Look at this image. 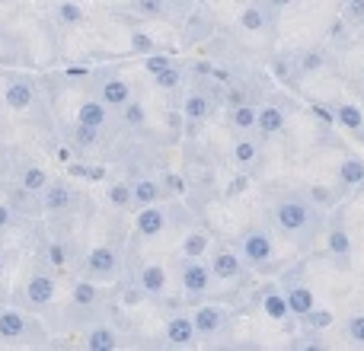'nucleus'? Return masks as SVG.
Returning a JSON list of instances; mask_svg holds the SVG:
<instances>
[{"label":"nucleus","instance_id":"obj_1","mask_svg":"<svg viewBox=\"0 0 364 351\" xmlns=\"http://www.w3.org/2000/svg\"><path fill=\"white\" fill-rule=\"evenodd\" d=\"M265 224L272 227V233L282 239H288L291 246H297L301 252H307L316 239L326 230V214L314 198L307 195V188H269L262 201Z\"/></svg>","mask_w":364,"mask_h":351},{"label":"nucleus","instance_id":"obj_2","mask_svg":"<svg viewBox=\"0 0 364 351\" xmlns=\"http://www.w3.org/2000/svg\"><path fill=\"white\" fill-rule=\"evenodd\" d=\"M237 249L252 271H262V275H278L282 271V262H278V252H275V233H272L269 224L240 227Z\"/></svg>","mask_w":364,"mask_h":351},{"label":"nucleus","instance_id":"obj_3","mask_svg":"<svg viewBox=\"0 0 364 351\" xmlns=\"http://www.w3.org/2000/svg\"><path fill=\"white\" fill-rule=\"evenodd\" d=\"M122 271H125V243H122V239H106V243H100L77 265V275L90 278V281H96V284L119 281Z\"/></svg>","mask_w":364,"mask_h":351},{"label":"nucleus","instance_id":"obj_4","mask_svg":"<svg viewBox=\"0 0 364 351\" xmlns=\"http://www.w3.org/2000/svg\"><path fill=\"white\" fill-rule=\"evenodd\" d=\"M58 297V271L45 262L42 256L32 262V269L26 271V281L19 284L16 301L26 303L29 310H48Z\"/></svg>","mask_w":364,"mask_h":351},{"label":"nucleus","instance_id":"obj_5","mask_svg":"<svg viewBox=\"0 0 364 351\" xmlns=\"http://www.w3.org/2000/svg\"><path fill=\"white\" fill-rule=\"evenodd\" d=\"M208 265H211L214 284H233L237 294H243V291L250 288V271H246L250 265L240 256L237 246H227L224 239L211 243V249H208Z\"/></svg>","mask_w":364,"mask_h":351},{"label":"nucleus","instance_id":"obj_6","mask_svg":"<svg viewBox=\"0 0 364 351\" xmlns=\"http://www.w3.org/2000/svg\"><path fill=\"white\" fill-rule=\"evenodd\" d=\"M176 278H179V301L195 307V303L208 301L214 294V275L211 265L205 259H192V256H179L176 259Z\"/></svg>","mask_w":364,"mask_h":351},{"label":"nucleus","instance_id":"obj_7","mask_svg":"<svg viewBox=\"0 0 364 351\" xmlns=\"http://www.w3.org/2000/svg\"><path fill=\"white\" fill-rule=\"evenodd\" d=\"M0 342H13V345H45V342H48V329L38 320L26 316L19 307L0 303Z\"/></svg>","mask_w":364,"mask_h":351},{"label":"nucleus","instance_id":"obj_8","mask_svg":"<svg viewBox=\"0 0 364 351\" xmlns=\"http://www.w3.org/2000/svg\"><path fill=\"white\" fill-rule=\"evenodd\" d=\"M233 320H237V313H233L230 307H224V303H195L192 310V323H195V333H198V342H224L230 339L233 333Z\"/></svg>","mask_w":364,"mask_h":351},{"label":"nucleus","instance_id":"obj_9","mask_svg":"<svg viewBox=\"0 0 364 351\" xmlns=\"http://www.w3.org/2000/svg\"><path fill=\"white\" fill-rule=\"evenodd\" d=\"M288 109L291 102L282 93H269L265 102H259V119H256V138L269 144L272 138H282L288 131Z\"/></svg>","mask_w":364,"mask_h":351},{"label":"nucleus","instance_id":"obj_10","mask_svg":"<svg viewBox=\"0 0 364 351\" xmlns=\"http://www.w3.org/2000/svg\"><path fill=\"white\" fill-rule=\"evenodd\" d=\"M323 243H326V256L336 269H348L355 256V239H352V230H348L346 217L342 214H333L326 220V230H323Z\"/></svg>","mask_w":364,"mask_h":351},{"label":"nucleus","instance_id":"obj_11","mask_svg":"<svg viewBox=\"0 0 364 351\" xmlns=\"http://www.w3.org/2000/svg\"><path fill=\"white\" fill-rule=\"evenodd\" d=\"M173 227V205H144L134 207V237L157 239Z\"/></svg>","mask_w":364,"mask_h":351},{"label":"nucleus","instance_id":"obj_12","mask_svg":"<svg viewBox=\"0 0 364 351\" xmlns=\"http://www.w3.org/2000/svg\"><path fill=\"white\" fill-rule=\"evenodd\" d=\"M134 284L144 294V301H157L164 303L170 297V271H166L164 262H144L138 271H134Z\"/></svg>","mask_w":364,"mask_h":351},{"label":"nucleus","instance_id":"obj_13","mask_svg":"<svg viewBox=\"0 0 364 351\" xmlns=\"http://www.w3.org/2000/svg\"><path fill=\"white\" fill-rule=\"evenodd\" d=\"M93 93L100 96L109 109H122L128 99H134L132 83L122 80V77L115 74V70H109V68H102V70H96L93 74Z\"/></svg>","mask_w":364,"mask_h":351},{"label":"nucleus","instance_id":"obj_14","mask_svg":"<svg viewBox=\"0 0 364 351\" xmlns=\"http://www.w3.org/2000/svg\"><path fill=\"white\" fill-rule=\"evenodd\" d=\"M77 201H80V195H77V188L70 185L68 179H48L38 205H42V214H51V217H55V214H70Z\"/></svg>","mask_w":364,"mask_h":351},{"label":"nucleus","instance_id":"obj_15","mask_svg":"<svg viewBox=\"0 0 364 351\" xmlns=\"http://www.w3.org/2000/svg\"><path fill=\"white\" fill-rule=\"evenodd\" d=\"M4 99H6V106H10L13 112H19V115H32V109H36V99H38L36 80H32V77H23V74L6 77Z\"/></svg>","mask_w":364,"mask_h":351},{"label":"nucleus","instance_id":"obj_16","mask_svg":"<svg viewBox=\"0 0 364 351\" xmlns=\"http://www.w3.org/2000/svg\"><path fill=\"white\" fill-rule=\"evenodd\" d=\"M262 141L256 138V134H237L233 138V147H230V157L233 163H237V170L256 176L259 166H262Z\"/></svg>","mask_w":364,"mask_h":351},{"label":"nucleus","instance_id":"obj_17","mask_svg":"<svg viewBox=\"0 0 364 351\" xmlns=\"http://www.w3.org/2000/svg\"><path fill=\"white\" fill-rule=\"evenodd\" d=\"M42 259L51 265V269L58 271V275H64V271H74L77 265H80V252H77L74 239H64V237H51L48 243H45V252Z\"/></svg>","mask_w":364,"mask_h":351},{"label":"nucleus","instance_id":"obj_18","mask_svg":"<svg viewBox=\"0 0 364 351\" xmlns=\"http://www.w3.org/2000/svg\"><path fill=\"white\" fill-rule=\"evenodd\" d=\"M252 303H259L262 313L269 316V320H275V323H288L291 320V307H288V297H284L282 284H265V288H259L256 297L246 301V307H252Z\"/></svg>","mask_w":364,"mask_h":351},{"label":"nucleus","instance_id":"obj_19","mask_svg":"<svg viewBox=\"0 0 364 351\" xmlns=\"http://www.w3.org/2000/svg\"><path fill=\"white\" fill-rule=\"evenodd\" d=\"M164 342L173 348H192L198 345V333H195V323H192V313H176L166 316V326H164Z\"/></svg>","mask_w":364,"mask_h":351},{"label":"nucleus","instance_id":"obj_20","mask_svg":"<svg viewBox=\"0 0 364 351\" xmlns=\"http://www.w3.org/2000/svg\"><path fill=\"white\" fill-rule=\"evenodd\" d=\"M122 342H125V335L106 320H96L83 329V348L90 351H115L122 348Z\"/></svg>","mask_w":364,"mask_h":351},{"label":"nucleus","instance_id":"obj_21","mask_svg":"<svg viewBox=\"0 0 364 351\" xmlns=\"http://www.w3.org/2000/svg\"><path fill=\"white\" fill-rule=\"evenodd\" d=\"M272 6L265 4H243V10H240V29L246 32V36H262V32L272 29Z\"/></svg>","mask_w":364,"mask_h":351},{"label":"nucleus","instance_id":"obj_22","mask_svg":"<svg viewBox=\"0 0 364 351\" xmlns=\"http://www.w3.org/2000/svg\"><path fill=\"white\" fill-rule=\"evenodd\" d=\"M109 115H112V109H109L96 93L87 96V99L77 106V122H80V125H90V128H100V131L109 128Z\"/></svg>","mask_w":364,"mask_h":351},{"label":"nucleus","instance_id":"obj_23","mask_svg":"<svg viewBox=\"0 0 364 351\" xmlns=\"http://www.w3.org/2000/svg\"><path fill=\"white\" fill-rule=\"evenodd\" d=\"M256 119H259L256 102H237V106H227V125H230L233 134H256Z\"/></svg>","mask_w":364,"mask_h":351},{"label":"nucleus","instance_id":"obj_24","mask_svg":"<svg viewBox=\"0 0 364 351\" xmlns=\"http://www.w3.org/2000/svg\"><path fill=\"white\" fill-rule=\"evenodd\" d=\"M132 198H134V207H144V205H157V201H166L164 182H160L157 176H138V179H132Z\"/></svg>","mask_w":364,"mask_h":351},{"label":"nucleus","instance_id":"obj_25","mask_svg":"<svg viewBox=\"0 0 364 351\" xmlns=\"http://www.w3.org/2000/svg\"><path fill=\"white\" fill-rule=\"evenodd\" d=\"M361 179H364V160L355 157V153L342 157L339 170H336V188H339V195L355 192V188L361 185Z\"/></svg>","mask_w":364,"mask_h":351},{"label":"nucleus","instance_id":"obj_26","mask_svg":"<svg viewBox=\"0 0 364 351\" xmlns=\"http://www.w3.org/2000/svg\"><path fill=\"white\" fill-rule=\"evenodd\" d=\"M211 249V233L198 224H188V230L179 239V256H192V259H205Z\"/></svg>","mask_w":364,"mask_h":351},{"label":"nucleus","instance_id":"obj_27","mask_svg":"<svg viewBox=\"0 0 364 351\" xmlns=\"http://www.w3.org/2000/svg\"><path fill=\"white\" fill-rule=\"evenodd\" d=\"M51 19H55L61 29H80L87 23V6L77 4V0H58L51 6Z\"/></svg>","mask_w":364,"mask_h":351},{"label":"nucleus","instance_id":"obj_28","mask_svg":"<svg viewBox=\"0 0 364 351\" xmlns=\"http://www.w3.org/2000/svg\"><path fill=\"white\" fill-rule=\"evenodd\" d=\"M48 179L51 176L42 170V166H36L29 160V163H23L19 166V176H16V185L23 188V192H29L32 198H42V192H45V185H48Z\"/></svg>","mask_w":364,"mask_h":351},{"label":"nucleus","instance_id":"obj_29","mask_svg":"<svg viewBox=\"0 0 364 351\" xmlns=\"http://www.w3.org/2000/svg\"><path fill=\"white\" fill-rule=\"evenodd\" d=\"M214 29H218V23H214V16L208 10H195L192 16H188L186 23V42L195 45V42H205V38L214 36Z\"/></svg>","mask_w":364,"mask_h":351},{"label":"nucleus","instance_id":"obj_30","mask_svg":"<svg viewBox=\"0 0 364 351\" xmlns=\"http://www.w3.org/2000/svg\"><path fill=\"white\" fill-rule=\"evenodd\" d=\"M333 109H336V125H342L346 131L364 138V112H361V106H355V102H336Z\"/></svg>","mask_w":364,"mask_h":351},{"label":"nucleus","instance_id":"obj_31","mask_svg":"<svg viewBox=\"0 0 364 351\" xmlns=\"http://www.w3.org/2000/svg\"><path fill=\"white\" fill-rule=\"evenodd\" d=\"M128 10L138 19H170V0H128Z\"/></svg>","mask_w":364,"mask_h":351},{"label":"nucleus","instance_id":"obj_32","mask_svg":"<svg viewBox=\"0 0 364 351\" xmlns=\"http://www.w3.org/2000/svg\"><path fill=\"white\" fill-rule=\"evenodd\" d=\"M106 201L115 211H134V198H132V182L115 179L106 185Z\"/></svg>","mask_w":364,"mask_h":351},{"label":"nucleus","instance_id":"obj_33","mask_svg":"<svg viewBox=\"0 0 364 351\" xmlns=\"http://www.w3.org/2000/svg\"><path fill=\"white\" fill-rule=\"evenodd\" d=\"M154 83H157V90H166V93H179V90L186 87V68H179L176 61L166 64L160 74H154Z\"/></svg>","mask_w":364,"mask_h":351},{"label":"nucleus","instance_id":"obj_34","mask_svg":"<svg viewBox=\"0 0 364 351\" xmlns=\"http://www.w3.org/2000/svg\"><path fill=\"white\" fill-rule=\"evenodd\" d=\"M297 320H301L304 329H314V333H326L329 326H336V313L329 307H314L304 316H297Z\"/></svg>","mask_w":364,"mask_h":351},{"label":"nucleus","instance_id":"obj_35","mask_svg":"<svg viewBox=\"0 0 364 351\" xmlns=\"http://www.w3.org/2000/svg\"><path fill=\"white\" fill-rule=\"evenodd\" d=\"M119 112H122V125L125 128H134V131H138V128L147 125V109H144L141 99H128Z\"/></svg>","mask_w":364,"mask_h":351},{"label":"nucleus","instance_id":"obj_36","mask_svg":"<svg viewBox=\"0 0 364 351\" xmlns=\"http://www.w3.org/2000/svg\"><path fill=\"white\" fill-rule=\"evenodd\" d=\"M342 335L352 345H364V310H348V316L342 320Z\"/></svg>","mask_w":364,"mask_h":351},{"label":"nucleus","instance_id":"obj_37","mask_svg":"<svg viewBox=\"0 0 364 351\" xmlns=\"http://www.w3.org/2000/svg\"><path fill=\"white\" fill-rule=\"evenodd\" d=\"M100 128H90V125H80L77 122L74 125V131H70V144L77 147V151H87V147H96L100 144Z\"/></svg>","mask_w":364,"mask_h":351},{"label":"nucleus","instance_id":"obj_38","mask_svg":"<svg viewBox=\"0 0 364 351\" xmlns=\"http://www.w3.org/2000/svg\"><path fill=\"white\" fill-rule=\"evenodd\" d=\"M342 23L348 29H361L364 26V0H342Z\"/></svg>","mask_w":364,"mask_h":351},{"label":"nucleus","instance_id":"obj_39","mask_svg":"<svg viewBox=\"0 0 364 351\" xmlns=\"http://www.w3.org/2000/svg\"><path fill=\"white\" fill-rule=\"evenodd\" d=\"M16 217H19L16 207H13L10 201H0V233L13 230V227H16Z\"/></svg>","mask_w":364,"mask_h":351},{"label":"nucleus","instance_id":"obj_40","mask_svg":"<svg viewBox=\"0 0 364 351\" xmlns=\"http://www.w3.org/2000/svg\"><path fill=\"white\" fill-rule=\"evenodd\" d=\"M166 64H173L170 55H160V51H151V55H144V68H147V74H151V77L160 74Z\"/></svg>","mask_w":364,"mask_h":351},{"label":"nucleus","instance_id":"obj_41","mask_svg":"<svg viewBox=\"0 0 364 351\" xmlns=\"http://www.w3.org/2000/svg\"><path fill=\"white\" fill-rule=\"evenodd\" d=\"M250 179H252L250 173L240 170V173H237V179H233L230 185L224 188V198H237V195H243V192H246V185H250Z\"/></svg>","mask_w":364,"mask_h":351},{"label":"nucleus","instance_id":"obj_42","mask_svg":"<svg viewBox=\"0 0 364 351\" xmlns=\"http://www.w3.org/2000/svg\"><path fill=\"white\" fill-rule=\"evenodd\" d=\"M132 48L141 51V55H151V51H157V45H154L144 32H132Z\"/></svg>","mask_w":364,"mask_h":351},{"label":"nucleus","instance_id":"obj_43","mask_svg":"<svg viewBox=\"0 0 364 351\" xmlns=\"http://www.w3.org/2000/svg\"><path fill=\"white\" fill-rule=\"evenodd\" d=\"M314 119L323 122V125H336V109H333V106H323V102H316V106H314Z\"/></svg>","mask_w":364,"mask_h":351},{"label":"nucleus","instance_id":"obj_44","mask_svg":"<svg viewBox=\"0 0 364 351\" xmlns=\"http://www.w3.org/2000/svg\"><path fill=\"white\" fill-rule=\"evenodd\" d=\"M265 4H269V6H272V10H275V13H278V10H288V6H291V4H294V0H265Z\"/></svg>","mask_w":364,"mask_h":351},{"label":"nucleus","instance_id":"obj_45","mask_svg":"<svg viewBox=\"0 0 364 351\" xmlns=\"http://www.w3.org/2000/svg\"><path fill=\"white\" fill-rule=\"evenodd\" d=\"M4 269H6V249H0V275H4Z\"/></svg>","mask_w":364,"mask_h":351},{"label":"nucleus","instance_id":"obj_46","mask_svg":"<svg viewBox=\"0 0 364 351\" xmlns=\"http://www.w3.org/2000/svg\"><path fill=\"white\" fill-rule=\"evenodd\" d=\"M0 303H6V288H0Z\"/></svg>","mask_w":364,"mask_h":351},{"label":"nucleus","instance_id":"obj_47","mask_svg":"<svg viewBox=\"0 0 364 351\" xmlns=\"http://www.w3.org/2000/svg\"><path fill=\"white\" fill-rule=\"evenodd\" d=\"M358 188H361V192H364V179H361V185H358Z\"/></svg>","mask_w":364,"mask_h":351},{"label":"nucleus","instance_id":"obj_48","mask_svg":"<svg viewBox=\"0 0 364 351\" xmlns=\"http://www.w3.org/2000/svg\"><path fill=\"white\" fill-rule=\"evenodd\" d=\"M0 138H4V134H0Z\"/></svg>","mask_w":364,"mask_h":351}]
</instances>
